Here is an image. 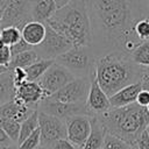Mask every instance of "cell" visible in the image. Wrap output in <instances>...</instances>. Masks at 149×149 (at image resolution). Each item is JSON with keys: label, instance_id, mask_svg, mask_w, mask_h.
I'll use <instances>...</instances> for the list:
<instances>
[{"label": "cell", "instance_id": "1", "mask_svg": "<svg viewBox=\"0 0 149 149\" xmlns=\"http://www.w3.org/2000/svg\"><path fill=\"white\" fill-rule=\"evenodd\" d=\"M91 20V50L95 58L108 52L130 56L142 42L135 26L149 19V6L144 0H87Z\"/></svg>", "mask_w": 149, "mask_h": 149}, {"label": "cell", "instance_id": "2", "mask_svg": "<svg viewBox=\"0 0 149 149\" xmlns=\"http://www.w3.org/2000/svg\"><path fill=\"white\" fill-rule=\"evenodd\" d=\"M146 69L121 52H108L95 58V78L108 97L128 85L140 83Z\"/></svg>", "mask_w": 149, "mask_h": 149}, {"label": "cell", "instance_id": "3", "mask_svg": "<svg viewBox=\"0 0 149 149\" xmlns=\"http://www.w3.org/2000/svg\"><path fill=\"white\" fill-rule=\"evenodd\" d=\"M45 23L70 40L73 47L91 45L92 29L87 0H73L57 9Z\"/></svg>", "mask_w": 149, "mask_h": 149}, {"label": "cell", "instance_id": "4", "mask_svg": "<svg viewBox=\"0 0 149 149\" xmlns=\"http://www.w3.org/2000/svg\"><path fill=\"white\" fill-rule=\"evenodd\" d=\"M97 118L104 125L107 133L125 140L134 147H136L139 136L149 127V113L146 107L136 102L125 107L111 108L97 115Z\"/></svg>", "mask_w": 149, "mask_h": 149}, {"label": "cell", "instance_id": "5", "mask_svg": "<svg viewBox=\"0 0 149 149\" xmlns=\"http://www.w3.org/2000/svg\"><path fill=\"white\" fill-rule=\"evenodd\" d=\"M55 62L68 69L74 77L91 78L95 71V56L90 47H72Z\"/></svg>", "mask_w": 149, "mask_h": 149}, {"label": "cell", "instance_id": "6", "mask_svg": "<svg viewBox=\"0 0 149 149\" xmlns=\"http://www.w3.org/2000/svg\"><path fill=\"white\" fill-rule=\"evenodd\" d=\"M45 26H47L45 37H44L43 42L41 44H38L37 47H35L34 49H35L38 58L56 59L58 56L69 51L73 47V44L64 35L54 30L47 23H45Z\"/></svg>", "mask_w": 149, "mask_h": 149}, {"label": "cell", "instance_id": "7", "mask_svg": "<svg viewBox=\"0 0 149 149\" xmlns=\"http://www.w3.org/2000/svg\"><path fill=\"white\" fill-rule=\"evenodd\" d=\"M38 128L41 133V147L50 148L56 141L66 139L65 121L41 111H38Z\"/></svg>", "mask_w": 149, "mask_h": 149}, {"label": "cell", "instance_id": "8", "mask_svg": "<svg viewBox=\"0 0 149 149\" xmlns=\"http://www.w3.org/2000/svg\"><path fill=\"white\" fill-rule=\"evenodd\" d=\"M90 85L91 78L76 77L64 87H62L56 93L50 95V98L66 104H86Z\"/></svg>", "mask_w": 149, "mask_h": 149}, {"label": "cell", "instance_id": "9", "mask_svg": "<svg viewBox=\"0 0 149 149\" xmlns=\"http://www.w3.org/2000/svg\"><path fill=\"white\" fill-rule=\"evenodd\" d=\"M37 109L49 115L56 116L63 121H66L69 118L74 115H88L86 104H66L55 100L50 97L44 98L40 102Z\"/></svg>", "mask_w": 149, "mask_h": 149}, {"label": "cell", "instance_id": "10", "mask_svg": "<svg viewBox=\"0 0 149 149\" xmlns=\"http://www.w3.org/2000/svg\"><path fill=\"white\" fill-rule=\"evenodd\" d=\"M74 78L76 77L68 69H65L63 65L55 62L45 71V73L41 77V79L37 83L41 85L45 94L50 97L54 93H56L58 90L64 87L68 83L73 80Z\"/></svg>", "mask_w": 149, "mask_h": 149}, {"label": "cell", "instance_id": "11", "mask_svg": "<svg viewBox=\"0 0 149 149\" xmlns=\"http://www.w3.org/2000/svg\"><path fill=\"white\" fill-rule=\"evenodd\" d=\"M66 139L78 149H81L91 132V118L88 115H74L66 121Z\"/></svg>", "mask_w": 149, "mask_h": 149}, {"label": "cell", "instance_id": "12", "mask_svg": "<svg viewBox=\"0 0 149 149\" xmlns=\"http://www.w3.org/2000/svg\"><path fill=\"white\" fill-rule=\"evenodd\" d=\"M112 108L109 102V97L102 91L100 85L95 78V71L91 76V85L90 91L86 99V109L88 116H97L100 115Z\"/></svg>", "mask_w": 149, "mask_h": 149}, {"label": "cell", "instance_id": "13", "mask_svg": "<svg viewBox=\"0 0 149 149\" xmlns=\"http://www.w3.org/2000/svg\"><path fill=\"white\" fill-rule=\"evenodd\" d=\"M48 95L41 87V85L37 81H29L26 80L20 86L15 87V98L14 100L19 104L33 107L37 109L40 102L47 98Z\"/></svg>", "mask_w": 149, "mask_h": 149}, {"label": "cell", "instance_id": "14", "mask_svg": "<svg viewBox=\"0 0 149 149\" xmlns=\"http://www.w3.org/2000/svg\"><path fill=\"white\" fill-rule=\"evenodd\" d=\"M35 111H36L35 108L22 105V104H19L17 101H15L13 99V100L3 104L0 107V118L15 120V121L21 123L29 115H31Z\"/></svg>", "mask_w": 149, "mask_h": 149}, {"label": "cell", "instance_id": "15", "mask_svg": "<svg viewBox=\"0 0 149 149\" xmlns=\"http://www.w3.org/2000/svg\"><path fill=\"white\" fill-rule=\"evenodd\" d=\"M142 90L141 83H135L132 85H128L113 95L109 97V102L112 108H119V107H125L128 105H132L136 102V98L139 92Z\"/></svg>", "mask_w": 149, "mask_h": 149}, {"label": "cell", "instance_id": "16", "mask_svg": "<svg viewBox=\"0 0 149 149\" xmlns=\"http://www.w3.org/2000/svg\"><path fill=\"white\" fill-rule=\"evenodd\" d=\"M47 34V26L43 22L29 21L21 28L22 38L33 48L41 44Z\"/></svg>", "mask_w": 149, "mask_h": 149}, {"label": "cell", "instance_id": "17", "mask_svg": "<svg viewBox=\"0 0 149 149\" xmlns=\"http://www.w3.org/2000/svg\"><path fill=\"white\" fill-rule=\"evenodd\" d=\"M90 118H91V132L81 149H102L107 130L97 116H90Z\"/></svg>", "mask_w": 149, "mask_h": 149}, {"label": "cell", "instance_id": "18", "mask_svg": "<svg viewBox=\"0 0 149 149\" xmlns=\"http://www.w3.org/2000/svg\"><path fill=\"white\" fill-rule=\"evenodd\" d=\"M57 10L54 0H31V20L45 23Z\"/></svg>", "mask_w": 149, "mask_h": 149}, {"label": "cell", "instance_id": "19", "mask_svg": "<svg viewBox=\"0 0 149 149\" xmlns=\"http://www.w3.org/2000/svg\"><path fill=\"white\" fill-rule=\"evenodd\" d=\"M15 98V85L10 70L0 76V107Z\"/></svg>", "mask_w": 149, "mask_h": 149}, {"label": "cell", "instance_id": "20", "mask_svg": "<svg viewBox=\"0 0 149 149\" xmlns=\"http://www.w3.org/2000/svg\"><path fill=\"white\" fill-rule=\"evenodd\" d=\"M55 63V59H43L40 58L31 65L24 69L27 74V80L29 81H38L41 77L45 73V71Z\"/></svg>", "mask_w": 149, "mask_h": 149}, {"label": "cell", "instance_id": "21", "mask_svg": "<svg viewBox=\"0 0 149 149\" xmlns=\"http://www.w3.org/2000/svg\"><path fill=\"white\" fill-rule=\"evenodd\" d=\"M38 58L35 49L33 48L31 50H28V51H23L21 54H17V55H14L10 59V63L8 65V69H15V68H21V69H26L28 68L29 65H31L33 63H35Z\"/></svg>", "mask_w": 149, "mask_h": 149}, {"label": "cell", "instance_id": "22", "mask_svg": "<svg viewBox=\"0 0 149 149\" xmlns=\"http://www.w3.org/2000/svg\"><path fill=\"white\" fill-rule=\"evenodd\" d=\"M38 128V111L36 109L31 115H29L24 121L21 122V127H20V135H19V140H17V146L23 142L33 132H35Z\"/></svg>", "mask_w": 149, "mask_h": 149}, {"label": "cell", "instance_id": "23", "mask_svg": "<svg viewBox=\"0 0 149 149\" xmlns=\"http://www.w3.org/2000/svg\"><path fill=\"white\" fill-rule=\"evenodd\" d=\"M130 59L142 66V68H149V40L142 41L130 54Z\"/></svg>", "mask_w": 149, "mask_h": 149}, {"label": "cell", "instance_id": "24", "mask_svg": "<svg viewBox=\"0 0 149 149\" xmlns=\"http://www.w3.org/2000/svg\"><path fill=\"white\" fill-rule=\"evenodd\" d=\"M21 38V29H19L17 27H5L0 29V40L7 47L16 44Z\"/></svg>", "mask_w": 149, "mask_h": 149}, {"label": "cell", "instance_id": "25", "mask_svg": "<svg viewBox=\"0 0 149 149\" xmlns=\"http://www.w3.org/2000/svg\"><path fill=\"white\" fill-rule=\"evenodd\" d=\"M0 127L6 132V134L9 136V139L14 143H17L19 135H20V127H21L20 122L10 119L0 118Z\"/></svg>", "mask_w": 149, "mask_h": 149}, {"label": "cell", "instance_id": "26", "mask_svg": "<svg viewBox=\"0 0 149 149\" xmlns=\"http://www.w3.org/2000/svg\"><path fill=\"white\" fill-rule=\"evenodd\" d=\"M102 149H136V147L129 144L128 142H126L125 140H122L115 135L107 133L105 136Z\"/></svg>", "mask_w": 149, "mask_h": 149}, {"label": "cell", "instance_id": "27", "mask_svg": "<svg viewBox=\"0 0 149 149\" xmlns=\"http://www.w3.org/2000/svg\"><path fill=\"white\" fill-rule=\"evenodd\" d=\"M17 147H19V149H38L41 147V133H40V128H37L35 132H33Z\"/></svg>", "mask_w": 149, "mask_h": 149}, {"label": "cell", "instance_id": "28", "mask_svg": "<svg viewBox=\"0 0 149 149\" xmlns=\"http://www.w3.org/2000/svg\"><path fill=\"white\" fill-rule=\"evenodd\" d=\"M135 34L140 41L149 40V19H143L136 23Z\"/></svg>", "mask_w": 149, "mask_h": 149}, {"label": "cell", "instance_id": "29", "mask_svg": "<svg viewBox=\"0 0 149 149\" xmlns=\"http://www.w3.org/2000/svg\"><path fill=\"white\" fill-rule=\"evenodd\" d=\"M10 72H12V77H13V81H14L15 87L20 86L22 83H24L27 80V74H26L24 69L15 68V69H10Z\"/></svg>", "mask_w": 149, "mask_h": 149}, {"label": "cell", "instance_id": "30", "mask_svg": "<svg viewBox=\"0 0 149 149\" xmlns=\"http://www.w3.org/2000/svg\"><path fill=\"white\" fill-rule=\"evenodd\" d=\"M33 49V47L31 45H29L23 38H21L16 44H14V45H12L10 47V51H12V57L14 56V55H17V54H21V52H23V51H28V50H31Z\"/></svg>", "mask_w": 149, "mask_h": 149}, {"label": "cell", "instance_id": "31", "mask_svg": "<svg viewBox=\"0 0 149 149\" xmlns=\"http://www.w3.org/2000/svg\"><path fill=\"white\" fill-rule=\"evenodd\" d=\"M12 59V51H10V47H2L0 48V65L1 66H6L8 68L9 63Z\"/></svg>", "mask_w": 149, "mask_h": 149}, {"label": "cell", "instance_id": "32", "mask_svg": "<svg viewBox=\"0 0 149 149\" xmlns=\"http://www.w3.org/2000/svg\"><path fill=\"white\" fill-rule=\"evenodd\" d=\"M49 149H78V148L74 147L68 139H61L56 141Z\"/></svg>", "mask_w": 149, "mask_h": 149}, {"label": "cell", "instance_id": "33", "mask_svg": "<svg viewBox=\"0 0 149 149\" xmlns=\"http://www.w3.org/2000/svg\"><path fill=\"white\" fill-rule=\"evenodd\" d=\"M136 149H149V134L147 129L139 136L136 141Z\"/></svg>", "mask_w": 149, "mask_h": 149}, {"label": "cell", "instance_id": "34", "mask_svg": "<svg viewBox=\"0 0 149 149\" xmlns=\"http://www.w3.org/2000/svg\"><path fill=\"white\" fill-rule=\"evenodd\" d=\"M136 104L142 106V107H147L149 105V91L146 90H141L137 94L136 98Z\"/></svg>", "mask_w": 149, "mask_h": 149}, {"label": "cell", "instance_id": "35", "mask_svg": "<svg viewBox=\"0 0 149 149\" xmlns=\"http://www.w3.org/2000/svg\"><path fill=\"white\" fill-rule=\"evenodd\" d=\"M14 142L9 139V136L6 134V132L0 127V147H3V146H9V144H13ZM16 144V143H15Z\"/></svg>", "mask_w": 149, "mask_h": 149}, {"label": "cell", "instance_id": "36", "mask_svg": "<svg viewBox=\"0 0 149 149\" xmlns=\"http://www.w3.org/2000/svg\"><path fill=\"white\" fill-rule=\"evenodd\" d=\"M140 83H141L142 90L149 91V68H147V69H146V71L143 72V74H142V78H141Z\"/></svg>", "mask_w": 149, "mask_h": 149}, {"label": "cell", "instance_id": "37", "mask_svg": "<svg viewBox=\"0 0 149 149\" xmlns=\"http://www.w3.org/2000/svg\"><path fill=\"white\" fill-rule=\"evenodd\" d=\"M9 1L10 0H0V24H1V20H2V16L9 5Z\"/></svg>", "mask_w": 149, "mask_h": 149}, {"label": "cell", "instance_id": "38", "mask_svg": "<svg viewBox=\"0 0 149 149\" xmlns=\"http://www.w3.org/2000/svg\"><path fill=\"white\" fill-rule=\"evenodd\" d=\"M54 1H55L56 6H57V9H59V8H62V7L66 6V5H69V3L72 2L73 0H54Z\"/></svg>", "mask_w": 149, "mask_h": 149}, {"label": "cell", "instance_id": "39", "mask_svg": "<svg viewBox=\"0 0 149 149\" xmlns=\"http://www.w3.org/2000/svg\"><path fill=\"white\" fill-rule=\"evenodd\" d=\"M0 149H19L17 144L13 143V144H9V146H3V147H0Z\"/></svg>", "mask_w": 149, "mask_h": 149}, {"label": "cell", "instance_id": "40", "mask_svg": "<svg viewBox=\"0 0 149 149\" xmlns=\"http://www.w3.org/2000/svg\"><path fill=\"white\" fill-rule=\"evenodd\" d=\"M8 70H9L8 68H6V66H1V65H0V76H1L2 73H5L6 71H8Z\"/></svg>", "mask_w": 149, "mask_h": 149}, {"label": "cell", "instance_id": "41", "mask_svg": "<svg viewBox=\"0 0 149 149\" xmlns=\"http://www.w3.org/2000/svg\"><path fill=\"white\" fill-rule=\"evenodd\" d=\"M146 109H147V112H148V113H149V105H148V106H147V107H146Z\"/></svg>", "mask_w": 149, "mask_h": 149}, {"label": "cell", "instance_id": "42", "mask_svg": "<svg viewBox=\"0 0 149 149\" xmlns=\"http://www.w3.org/2000/svg\"><path fill=\"white\" fill-rule=\"evenodd\" d=\"M38 149H49V148H45V147H40Z\"/></svg>", "mask_w": 149, "mask_h": 149}, {"label": "cell", "instance_id": "43", "mask_svg": "<svg viewBox=\"0 0 149 149\" xmlns=\"http://www.w3.org/2000/svg\"><path fill=\"white\" fill-rule=\"evenodd\" d=\"M144 1H146V2L148 3V6H149V0H144Z\"/></svg>", "mask_w": 149, "mask_h": 149}, {"label": "cell", "instance_id": "44", "mask_svg": "<svg viewBox=\"0 0 149 149\" xmlns=\"http://www.w3.org/2000/svg\"><path fill=\"white\" fill-rule=\"evenodd\" d=\"M147 132H148V134H149V127H148V128H147Z\"/></svg>", "mask_w": 149, "mask_h": 149}]
</instances>
